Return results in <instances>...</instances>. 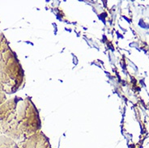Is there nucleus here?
I'll return each instance as SVG.
<instances>
[{"label":"nucleus","mask_w":149,"mask_h":148,"mask_svg":"<svg viewBox=\"0 0 149 148\" xmlns=\"http://www.w3.org/2000/svg\"><path fill=\"white\" fill-rule=\"evenodd\" d=\"M0 126L3 134L20 142L40 132L41 122L29 98L14 96L0 105Z\"/></svg>","instance_id":"obj_1"},{"label":"nucleus","mask_w":149,"mask_h":148,"mask_svg":"<svg viewBox=\"0 0 149 148\" xmlns=\"http://www.w3.org/2000/svg\"><path fill=\"white\" fill-rule=\"evenodd\" d=\"M24 72L7 38L0 33V92L12 94L21 88Z\"/></svg>","instance_id":"obj_2"},{"label":"nucleus","mask_w":149,"mask_h":148,"mask_svg":"<svg viewBox=\"0 0 149 148\" xmlns=\"http://www.w3.org/2000/svg\"><path fill=\"white\" fill-rule=\"evenodd\" d=\"M17 148H51L49 138L41 131L20 141Z\"/></svg>","instance_id":"obj_3"},{"label":"nucleus","mask_w":149,"mask_h":148,"mask_svg":"<svg viewBox=\"0 0 149 148\" xmlns=\"http://www.w3.org/2000/svg\"><path fill=\"white\" fill-rule=\"evenodd\" d=\"M0 148H17V143L14 139L4 135L0 134Z\"/></svg>","instance_id":"obj_4"},{"label":"nucleus","mask_w":149,"mask_h":148,"mask_svg":"<svg viewBox=\"0 0 149 148\" xmlns=\"http://www.w3.org/2000/svg\"><path fill=\"white\" fill-rule=\"evenodd\" d=\"M8 99H7L6 94L3 92H0V105H2Z\"/></svg>","instance_id":"obj_5"},{"label":"nucleus","mask_w":149,"mask_h":148,"mask_svg":"<svg viewBox=\"0 0 149 148\" xmlns=\"http://www.w3.org/2000/svg\"><path fill=\"white\" fill-rule=\"evenodd\" d=\"M2 133V130H1V126H0V134Z\"/></svg>","instance_id":"obj_6"}]
</instances>
